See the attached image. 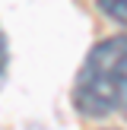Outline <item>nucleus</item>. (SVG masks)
I'll use <instances>...</instances> for the list:
<instances>
[{"instance_id":"1","label":"nucleus","mask_w":127,"mask_h":130,"mask_svg":"<svg viewBox=\"0 0 127 130\" xmlns=\"http://www.w3.org/2000/svg\"><path fill=\"white\" fill-rule=\"evenodd\" d=\"M73 102L89 118L127 114V35L105 38L89 51L73 83Z\"/></svg>"},{"instance_id":"2","label":"nucleus","mask_w":127,"mask_h":130,"mask_svg":"<svg viewBox=\"0 0 127 130\" xmlns=\"http://www.w3.org/2000/svg\"><path fill=\"white\" fill-rule=\"evenodd\" d=\"M95 3H99V10L105 13L108 19L127 25V0H95Z\"/></svg>"},{"instance_id":"3","label":"nucleus","mask_w":127,"mask_h":130,"mask_svg":"<svg viewBox=\"0 0 127 130\" xmlns=\"http://www.w3.org/2000/svg\"><path fill=\"white\" fill-rule=\"evenodd\" d=\"M6 60H10V54H6V38H3V29H0V83L6 76Z\"/></svg>"}]
</instances>
